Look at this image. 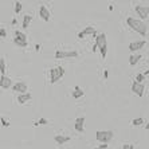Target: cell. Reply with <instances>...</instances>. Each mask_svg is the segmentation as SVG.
I'll list each match as a JSON object with an SVG mask.
<instances>
[{"mask_svg":"<svg viewBox=\"0 0 149 149\" xmlns=\"http://www.w3.org/2000/svg\"><path fill=\"white\" fill-rule=\"evenodd\" d=\"M126 23H128V26L130 27L132 30H134L136 32H138L141 36L146 35L148 27H146V24H145L142 20H140V19H134V18H128Z\"/></svg>","mask_w":149,"mask_h":149,"instance_id":"6da1fadb","label":"cell"},{"mask_svg":"<svg viewBox=\"0 0 149 149\" xmlns=\"http://www.w3.org/2000/svg\"><path fill=\"white\" fill-rule=\"evenodd\" d=\"M96 44L100 48V53H101V57L105 59L106 58V50H108V44H106V35L102 32V34H98L96 36Z\"/></svg>","mask_w":149,"mask_h":149,"instance_id":"7a4b0ae2","label":"cell"},{"mask_svg":"<svg viewBox=\"0 0 149 149\" xmlns=\"http://www.w3.org/2000/svg\"><path fill=\"white\" fill-rule=\"evenodd\" d=\"M114 136V133L112 130H98L96 132V138L101 144H108L112 138H113Z\"/></svg>","mask_w":149,"mask_h":149,"instance_id":"3957f363","label":"cell"},{"mask_svg":"<svg viewBox=\"0 0 149 149\" xmlns=\"http://www.w3.org/2000/svg\"><path fill=\"white\" fill-rule=\"evenodd\" d=\"M63 75H65V69L61 66L57 69H51L50 70V84H57Z\"/></svg>","mask_w":149,"mask_h":149,"instance_id":"277c9868","label":"cell"},{"mask_svg":"<svg viewBox=\"0 0 149 149\" xmlns=\"http://www.w3.org/2000/svg\"><path fill=\"white\" fill-rule=\"evenodd\" d=\"M78 57V53L77 51H71V50H69V51H66V50H58L57 53H55V58L57 59H63V58H77Z\"/></svg>","mask_w":149,"mask_h":149,"instance_id":"5b68a950","label":"cell"},{"mask_svg":"<svg viewBox=\"0 0 149 149\" xmlns=\"http://www.w3.org/2000/svg\"><path fill=\"white\" fill-rule=\"evenodd\" d=\"M144 90H145L144 84H137L136 81L133 82V85H132V92L134 93L136 96L142 97V96H144Z\"/></svg>","mask_w":149,"mask_h":149,"instance_id":"8992f818","label":"cell"},{"mask_svg":"<svg viewBox=\"0 0 149 149\" xmlns=\"http://www.w3.org/2000/svg\"><path fill=\"white\" fill-rule=\"evenodd\" d=\"M39 16L43 19L44 22H50V19H51V13L48 11V8L46 5H40L39 7Z\"/></svg>","mask_w":149,"mask_h":149,"instance_id":"52a82bcc","label":"cell"},{"mask_svg":"<svg viewBox=\"0 0 149 149\" xmlns=\"http://www.w3.org/2000/svg\"><path fill=\"white\" fill-rule=\"evenodd\" d=\"M12 89H13V92L19 93V94H26L28 88H27L26 82H16V84L12 86Z\"/></svg>","mask_w":149,"mask_h":149,"instance_id":"ba28073f","label":"cell"},{"mask_svg":"<svg viewBox=\"0 0 149 149\" xmlns=\"http://www.w3.org/2000/svg\"><path fill=\"white\" fill-rule=\"evenodd\" d=\"M145 44H146V40H136V42H132L129 44V50L130 51H137V50H141V48L144 47Z\"/></svg>","mask_w":149,"mask_h":149,"instance_id":"9c48e42d","label":"cell"},{"mask_svg":"<svg viewBox=\"0 0 149 149\" xmlns=\"http://www.w3.org/2000/svg\"><path fill=\"white\" fill-rule=\"evenodd\" d=\"M134 9H136V12L138 13V16L140 18H148L149 15V7H144V5H136L134 7Z\"/></svg>","mask_w":149,"mask_h":149,"instance_id":"30bf717a","label":"cell"},{"mask_svg":"<svg viewBox=\"0 0 149 149\" xmlns=\"http://www.w3.org/2000/svg\"><path fill=\"white\" fill-rule=\"evenodd\" d=\"M86 35H96V28L92 27V26H89V27H86L84 31L78 32V38H79V39H82V38L86 36Z\"/></svg>","mask_w":149,"mask_h":149,"instance_id":"8fae6325","label":"cell"},{"mask_svg":"<svg viewBox=\"0 0 149 149\" xmlns=\"http://www.w3.org/2000/svg\"><path fill=\"white\" fill-rule=\"evenodd\" d=\"M0 86L3 89H8V88H11L12 86V79L11 78H8V77H1L0 78Z\"/></svg>","mask_w":149,"mask_h":149,"instance_id":"7c38bea8","label":"cell"},{"mask_svg":"<svg viewBox=\"0 0 149 149\" xmlns=\"http://www.w3.org/2000/svg\"><path fill=\"white\" fill-rule=\"evenodd\" d=\"M31 100V94L30 93H26V94H19L18 96V102L19 104H26V102H28Z\"/></svg>","mask_w":149,"mask_h":149,"instance_id":"4fadbf2b","label":"cell"},{"mask_svg":"<svg viewBox=\"0 0 149 149\" xmlns=\"http://www.w3.org/2000/svg\"><path fill=\"white\" fill-rule=\"evenodd\" d=\"M84 94H85L84 90L79 88V86H75V88H74V92L71 93L73 98H75V100H77V98H81V97H84Z\"/></svg>","mask_w":149,"mask_h":149,"instance_id":"5bb4252c","label":"cell"},{"mask_svg":"<svg viewBox=\"0 0 149 149\" xmlns=\"http://www.w3.org/2000/svg\"><path fill=\"white\" fill-rule=\"evenodd\" d=\"M54 140L57 141L58 144H65V142H69L70 141V137L69 136H61V134H57V136L54 137Z\"/></svg>","mask_w":149,"mask_h":149,"instance_id":"9a60e30c","label":"cell"},{"mask_svg":"<svg viewBox=\"0 0 149 149\" xmlns=\"http://www.w3.org/2000/svg\"><path fill=\"white\" fill-rule=\"evenodd\" d=\"M141 59V55L140 54H136V55H130V58H129V63H130V66H136V63Z\"/></svg>","mask_w":149,"mask_h":149,"instance_id":"2e32d148","label":"cell"},{"mask_svg":"<svg viewBox=\"0 0 149 149\" xmlns=\"http://www.w3.org/2000/svg\"><path fill=\"white\" fill-rule=\"evenodd\" d=\"M31 20H32V16L31 15H26L23 18V28H28L31 24Z\"/></svg>","mask_w":149,"mask_h":149,"instance_id":"e0dca14e","label":"cell"},{"mask_svg":"<svg viewBox=\"0 0 149 149\" xmlns=\"http://www.w3.org/2000/svg\"><path fill=\"white\" fill-rule=\"evenodd\" d=\"M15 38H18V39H20V40H24V42H27V36H26V34L24 32H22V31H15Z\"/></svg>","mask_w":149,"mask_h":149,"instance_id":"ac0fdd59","label":"cell"},{"mask_svg":"<svg viewBox=\"0 0 149 149\" xmlns=\"http://www.w3.org/2000/svg\"><path fill=\"white\" fill-rule=\"evenodd\" d=\"M13 44H16L18 47H27V42H24V40H20V39H18V38H15L13 39Z\"/></svg>","mask_w":149,"mask_h":149,"instance_id":"d6986e66","label":"cell"},{"mask_svg":"<svg viewBox=\"0 0 149 149\" xmlns=\"http://www.w3.org/2000/svg\"><path fill=\"white\" fill-rule=\"evenodd\" d=\"M0 73H1V77H4V73H5V62H4V58H0Z\"/></svg>","mask_w":149,"mask_h":149,"instance_id":"ffe728a7","label":"cell"},{"mask_svg":"<svg viewBox=\"0 0 149 149\" xmlns=\"http://www.w3.org/2000/svg\"><path fill=\"white\" fill-rule=\"evenodd\" d=\"M144 124V120L142 118H136L132 121V125H134V126H138V125H142Z\"/></svg>","mask_w":149,"mask_h":149,"instance_id":"44dd1931","label":"cell"},{"mask_svg":"<svg viewBox=\"0 0 149 149\" xmlns=\"http://www.w3.org/2000/svg\"><path fill=\"white\" fill-rule=\"evenodd\" d=\"M74 129L78 132V133H84V130H85L84 125H79V124H75V125H74Z\"/></svg>","mask_w":149,"mask_h":149,"instance_id":"7402d4cb","label":"cell"},{"mask_svg":"<svg viewBox=\"0 0 149 149\" xmlns=\"http://www.w3.org/2000/svg\"><path fill=\"white\" fill-rule=\"evenodd\" d=\"M144 79H145L144 74H137V77H136V82H137V84H142V82H144Z\"/></svg>","mask_w":149,"mask_h":149,"instance_id":"603a6c76","label":"cell"},{"mask_svg":"<svg viewBox=\"0 0 149 149\" xmlns=\"http://www.w3.org/2000/svg\"><path fill=\"white\" fill-rule=\"evenodd\" d=\"M20 11H22V3H20V1H16V3H15V12L19 13Z\"/></svg>","mask_w":149,"mask_h":149,"instance_id":"cb8c5ba5","label":"cell"},{"mask_svg":"<svg viewBox=\"0 0 149 149\" xmlns=\"http://www.w3.org/2000/svg\"><path fill=\"white\" fill-rule=\"evenodd\" d=\"M75 124H79V125H84L85 124V117H78L75 120Z\"/></svg>","mask_w":149,"mask_h":149,"instance_id":"d4e9b609","label":"cell"},{"mask_svg":"<svg viewBox=\"0 0 149 149\" xmlns=\"http://www.w3.org/2000/svg\"><path fill=\"white\" fill-rule=\"evenodd\" d=\"M1 125H3L4 128H8L9 126V122H8V121H5L4 117H1Z\"/></svg>","mask_w":149,"mask_h":149,"instance_id":"484cf974","label":"cell"},{"mask_svg":"<svg viewBox=\"0 0 149 149\" xmlns=\"http://www.w3.org/2000/svg\"><path fill=\"white\" fill-rule=\"evenodd\" d=\"M0 36H1V38H5V36H7V31H5V28H0Z\"/></svg>","mask_w":149,"mask_h":149,"instance_id":"4316f807","label":"cell"},{"mask_svg":"<svg viewBox=\"0 0 149 149\" xmlns=\"http://www.w3.org/2000/svg\"><path fill=\"white\" fill-rule=\"evenodd\" d=\"M122 149H134V146L132 144H124L122 145Z\"/></svg>","mask_w":149,"mask_h":149,"instance_id":"83f0119b","label":"cell"},{"mask_svg":"<svg viewBox=\"0 0 149 149\" xmlns=\"http://www.w3.org/2000/svg\"><path fill=\"white\" fill-rule=\"evenodd\" d=\"M38 122H39V125H47L48 124V121L46 118H40L39 121H38Z\"/></svg>","mask_w":149,"mask_h":149,"instance_id":"f1b7e54d","label":"cell"},{"mask_svg":"<svg viewBox=\"0 0 149 149\" xmlns=\"http://www.w3.org/2000/svg\"><path fill=\"white\" fill-rule=\"evenodd\" d=\"M98 148H100V149H106V148H108V144H101Z\"/></svg>","mask_w":149,"mask_h":149,"instance_id":"f546056e","label":"cell"},{"mask_svg":"<svg viewBox=\"0 0 149 149\" xmlns=\"http://www.w3.org/2000/svg\"><path fill=\"white\" fill-rule=\"evenodd\" d=\"M40 47H42L40 44H35V50H36V51H40Z\"/></svg>","mask_w":149,"mask_h":149,"instance_id":"4dcf8cb0","label":"cell"},{"mask_svg":"<svg viewBox=\"0 0 149 149\" xmlns=\"http://www.w3.org/2000/svg\"><path fill=\"white\" fill-rule=\"evenodd\" d=\"M97 48H98V46H97V44H94V46H93V53H96Z\"/></svg>","mask_w":149,"mask_h":149,"instance_id":"1f68e13d","label":"cell"},{"mask_svg":"<svg viewBox=\"0 0 149 149\" xmlns=\"http://www.w3.org/2000/svg\"><path fill=\"white\" fill-rule=\"evenodd\" d=\"M104 77H105V78H108V77H109V73H108V71H104Z\"/></svg>","mask_w":149,"mask_h":149,"instance_id":"d6a6232c","label":"cell"},{"mask_svg":"<svg viewBox=\"0 0 149 149\" xmlns=\"http://www.w3.org/2000/svg\"><path fill=\"white\" fill-rule=\"evenodd\" d=\"M149 74V70H146V71H145V73H144V75H145V77H146V75H148Z\"/></svg>","mask_w":149,"mask_h":149,"instance_id":"836d02e7","label":"cell"},{"mask_svg":"<svg viewBox=\"0 0 149 149\" xmlns=\"http://www.w3.org/2000/svg\"><path fill=\"white\" fill-rule=\"evenodd\" d=\"M146 129H148V130H149V122H148V125H146Z\"/></svg>","mask_w":149,"mask_h":149,"instance_id":"e575fe53","label":"cell"},{"mask_svg":"<svg viewBox=\"0 0 149 149\" xmlns=\"http://www.w3.org/2000/svg\"><path fill=\"white\" fill-rule=\"evenodd\" d=\"M94 149H100V148H94Z\"/></svg>","mask_w":149,"mask_h":149,"instance_id":"d590c367","label":"cell"}]
</instances>
